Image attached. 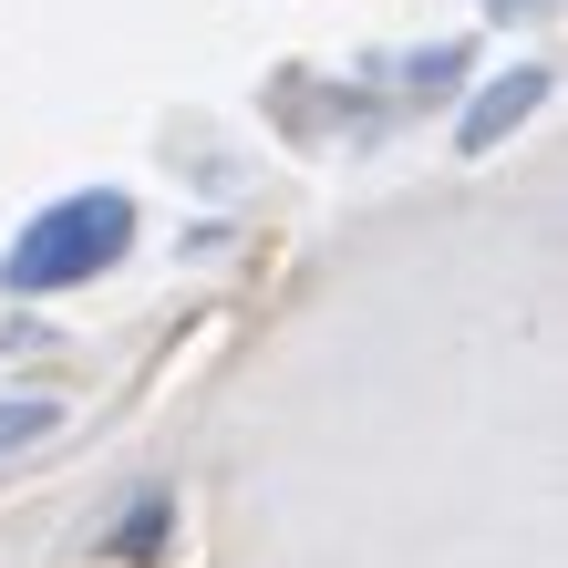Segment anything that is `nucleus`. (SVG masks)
I'll use <instances>...</instances> for the list:
<instances>
[]
</instances>
